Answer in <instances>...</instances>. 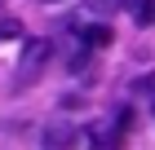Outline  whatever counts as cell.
Returning a JSON list of instances; mask_svg holds the SVG:
<instances>
[{
	"label": "cell",
	"mask_w": 155,
	"mask_h": 150,
	"mask_svg": "<svg viewBox=\"0 0 155 150\" xmlns=\"http://www.w3.org/2000/svg\"><path fill=\"white\" fill-rule=\"evenodd\" d=\"M49 53H53V44L49 40H31V44L22 49V58H18V66H13V88L22 93L27 84H36L40 75H45V62H49Z\"/></svg>",
	"instance_id": "obj_1"
},
{
	"label": "cell",
	"mask_w": 155,
	"mask_h": 150,
	"mask_svg": "<svg viewBox=\"0 0 155 150\" xmlns=\"http://www.w3.org/2000/svg\"><path fill=\"white\" fill-rule=\"evenodd\" d=\"M71 146H75V128L67 119H58V124L45 128V150H71Z\"/></svg>",
	"instance_id": "obj_2"
},
{
	"label": "cell",
	"mask_w": 155,
	"mask_h": 150,
	"mask_svg": "<svg viewBox=\"0 0 155 150\" xmlns=\"http://www.w3.org/2000/svg\"><path fill=\"white\" fill-rule=\"evenodd\" d=\"M115 35H111V27H84V44L89 49H107Z\"/></svg>",
	"instance_id": "obj_3"
},
{
	"label": "cell",
	"mask_w": 155,
	"mask_h": 150,
	"mask_svg": "<svg viewBox=\"0 0 155 150\" xmlns=\"http://www.w3.org/2000/svg\"><path fill=\"white\" fill-rule=\"evenodd\" d=\"M0 40H22V22L13 13H0Z\"/></svg>",
	"instance_id": "obj_4"
}]
</instances>
